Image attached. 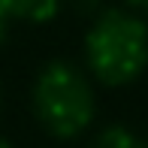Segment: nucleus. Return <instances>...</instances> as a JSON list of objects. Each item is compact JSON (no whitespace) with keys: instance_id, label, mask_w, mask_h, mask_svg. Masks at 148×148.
I'll return each mask as SVG.
<instances>
[{"instance_id":"obj_1","label":"nucleus","mask_w":148,"mask_h":148,"mask_svg":"<svg viewBox=\"0 0 148 148\" xmlns=\"http://www.w3.org/2000/svg\"><path fill=\"white\" fill-rule=\"evenodd\" d=\"M85 60L100 85L136 82L148 66V24L130 9H103L85 33Z\"/></svg>"},{"instance_id":"obj_2","label":"nucleus","mask_w":148,"mask_h":148,"mask_svg":"<svg viewBox=\"0 0 148 148\" xmlns=\"http://www.w3.org/2000/svg\"><path fill=\"white\" fill-rule=\"evenodd\" d=\"M36 121L58 139L85 133L94 121V88L82 70L70 60H49L33 82Z\"/></svg>"},{"instance_id":"obj_3","label":"nucleus","mask_w":148,"mask_h":148,"mask_svg":"<svg viewBox=\"0 0 148 148\" xmlns=\"http://www.w3.org/2000/svg\"><path fill=\"white\" fill-rule=\"evenodd\" d=\"M64 0H0V18L6 21L45 24L60 12Z\"/></svg>"},{"instance_id":"obj_4","label":"nucleus","mask_w":148,"mask_h":148,"mask_svg":"<svg viewBox=\"0 0 148 148\" xmlns=\"http://www.w3.org/2000/svg\"><path fill=\"white\" fill-rule=\"evenodd\" d=\"M94 148H148V142L139 136L133 127L109 124L94 136Z\"/></svg>"},{"instance_id":"obj_5","label":"nucleus","mask_w":148,"mask_h":148,"mask_svg":"<svg viewBox=\"0 0 148 148\" xmlns=\"http://www.w3.org/2000/svg\"><path fill=\"white\" fill-rule=\"evenodd\" d=\"M127 3V9H133V12H148V0H124Z\"/></svg>"},{"instance_id":"obj_6","label":"nucleus","mask_w":148,"mask_h":148,"mask_svg":"<svg viewBox=\"0 0 148 148\" xmlns=\"http://www.w3.org/2000/svg\"><path fill=\"white\" fill-rule=\"evenodd\" d=\"M6 30H9V21H6V18H0V45L6 42Z\"/></svg>"},{"instance_id":"obj_7","label":"nucleus","mask_w":148,"mask_h":148,"mask_svg":"<svg viewBox=\"0 0 148 148\" xmlns=\"http://www.w3.org/2000/svg\"><path fill=\"white\" fill-rule=\"evenodd\" d=\"M0 148H12V145H9V142H6V139H0Z\"/></svg>"},{"instance_id":"obj_8","label":"nucleus","mask_w":148,"mask_h":148,"mask_svg":"<svg viewBox=\"0 0 148 148\" xmlns=\"http://www.w3.org/2000/svg\"><path fill=\"white\" fill-rule=\"evenodd\" d=\"M0 100H3V94H0Z\"/></svg>"}]
</instances>
